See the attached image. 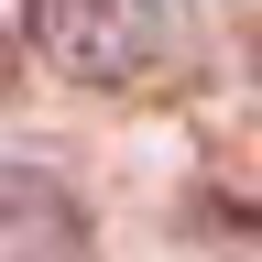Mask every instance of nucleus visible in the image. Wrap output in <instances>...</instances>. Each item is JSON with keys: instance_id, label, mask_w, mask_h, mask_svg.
Returning a JSON list of instances; mask_svg holds the SVG:
<instances>
[{"instance_id": "1", "label": "nucleus", "mask_w": 262, "mask_h": 262, "mask_svg": "<svg viewBox=\"0 0 262 262\" xmlns=\"http://www.w3.org/2000/svg\"><path fill=\"white\" fill-rule=\"evenodd\" d=\"M22 44L77 88H131L164 55V0H22Z\"/></svg>"}, {"instance_id": "2", "label": "nucleus", "mask_w": 262, "mask_h": 262, "mask_svg": "<svg viewBox=\"0 0 262 262\" xmlns=\"http://www.w3.org/2000/svg\"><path fill=\"white\" fill-rule=\"evenodd\" d=\"M77 251H88V208L44 164H0V262H77Z\"/></svg>"}]
</instances>
